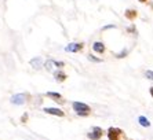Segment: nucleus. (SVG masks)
I'll list each match as a JSON object with an SVG mask.
<instances>
[{
	"mask_svg": "<svg viewBox=\"0 0 153 140\" xmlns=\"http://www.w3.org/2000/svg\"><path fill=\"white\" fill-rule=\"evenodd\" d=\"M42 63H43L42 58H33V59L30 60V65H32L35 69H40V67H42Z\"/></svg>",
	"mask_w": 153,
	"mask_h": 140,
	"instance_id": "nucleus-8",
	"label": "nucleus"
},
{
	"mask_svg": "<svg viewBox=\"0 0 153 140\" xmlns=\"http://www.w3.org/2000/svg\"><path fill=\"white\" fill-rule=\"evenodd\" d=\"M88 60H93V62H101V59H98V58H95V56H93V55L88 56Z\"/></svg>",
	"mask_w": 153,
	"mask_h": 140,
	"instance_id": "nucleus-15",
	"label": "nucleus"
},
{
	"mask_svg": "<svg viewBox=\"0 0 153 140\" xmlns=\"http://www.w3.org/2000/svg\"><path fill=\"white\" fill-rule=\"evenodd\" d=\"M93 48H94V51H95V52H100V54H102L103 51H105V46H103V43H101V41L94 43Z\"/></svg>",
	"mask_w": 153,
	"mask_h": 140,
	"instance_id": "nucleus-7",
	"label": "nucleus"
},
{
	"mask_svg": "<svg viewBox=\"0 0 153 140\" xmlns=\"http://www.w3.org/2000/svg\"><path fill=\"white\" fill-rule=\"evenodd\" d=\"M121 130L117 129V128H109L108 130V136H109V140H117L119 136H120Z\"/></svg>",
	"mask_w": 153,
	"mask_h": 140,
	"instance_id": "nucleus-3",
	"label": "nucleus"
},
{
	"mask_svg": "<svg viewBox=\"0 0 153 140\" xmlns=\"http://www.w3.org/2000/svg\"><path fill=\"white\" fill-rule=\"evenodd\" d=\"M25 100H26V98H25V95L24 94H17L11 98V103H13V105H18V106L24 105Z\"/></svg>",
	"mask_w": 153,
	"mask_h": 140,
	"instance_id": "nucleus-2",
	"label": "nucleus"
},
{
	"mask_svg": "<svg viewBox=\"0 0 153 140\" xmlns=\"http://www.w3.org/2000/svg\"><path fill=\"white\" fill-rule=\"evenodd\" d=\"M55 78H57V81H64L66 78V76L62 71H58V73H55Z\"/></svg>",
	"mask_w": 153,
	"mask_h": 140,
	"instance_id": "nucleus-10",
	"label": "nucleus"
},
{
	"mask_svg": "<svg viewBox=\"0 0 153 140\" xmlns=\"http://www.w3.org/2000/svg\"><path fill=\"white\" fill-rule=\"evenodd\" d=\"M47 96H50V98H54V99H61V95L57 94V92H47Z\"/></svg>",
	"mask_w": 153,
	"mask_h": 140,
	"instance_id": "nucleus-11",
	"label": "nucleus"
},
{
	"mask_svg": "<svg viewBox=\"0 0 153 140\" xmlns=\"http://www.w3.org/2000/svg\"><path fill=\"white\" fill-rule=\"evenodd\" d=\"M150 95L153 96V88H150Z\"/></svg>",
	"mask_w": 153,
	"mask_h": 140,
	"instance_id": "nucleus-16",
	"label": "nucleus"
},
{
	"mask_svg": "<svg viewBox=\"0 0 153 140\" xmlns=\"http://www.w3.org/2000/svg\"><path fill=\"white\" fill-rule=\"evenodd\" d=\"M126 15H127L128 18H134V17H137V13H135V11L128 10V11H127V14H126Z\"/></svg>",
	"mask_w": 153,
	"mask_h": 140,
	"instance_id": "nucleus-13",
	"label": "nucleus"
},
{
	"mask_svg": "<svg viewBox=\"0 0 153 140\" xmlns=\"http://www.w3.org/2000/svg\"><path fill=\"white\" fill-rule=\"evenodd\" d=\"M139 1H142V3H143V1H146V0H139Z\"/></svg>",
	"mask_w": 153,
	"mask_h": 140,
	"instance_id": "nucleus-17",
	"label": "nucleus"
},
{
	"mask_svg": "<svg viewBox=\"0 0 153 140\" xmlns=\"http://www.w3.org/2000/svg\"><path fill=\"white\" fill-rule=\"evenodd\" d=\"M44 113L53 114V116H58V117H64V111L61 109H57V107H46V109H44Z\"/></svg>",
	"mask_w": 153,
	"mask_h": 140,
	"instance_id": "nucleus-4",
	"label": "nucleus"
},
{
	"mask_svg": "<svg viewBox=\"0 0 153 140\" xmlns=\"http://www.w3.org/2000/svg\"><path fill=\"white\" fill-rule=\"evenodd\" d=\"M73 109L77 113L79 116H87L90 111V107L85 103H82V102H75L73 103Z\"/></svg>",
	"mask_w": 153,
	"mask_h": 140,
	"instance_id": "nucleus-1",
	"label": "nucleus"
},
{
	"mask_svg": "<svg viewBox=\"0 0 153 140\" xmlns=\"http://www.w3.org/2000/svg\"><path fill=\"white\" fill-rule=\"evenodd\" d=\"M54 65H55V62H54V60H47V62H46V69L47 70H51Z\"/></svg>",
	"mask_w": 153,
	"mask_h": 140,
	"instance_id": "nucleus-12",
	"label": "nucleus"
},
{
	"mask_svg": "<svg viewBox=\"0 0 153 140\" xmlns=\"http://www.w3.org/2000/svg\"><path fill=\"white\" fill-rule=\"evenodd\" d=\"M83 48V44H79V43H72L69 46L65 47V51H68V52H77L80 49Z\"/></svg>",
	"mask_w": 153,
	"mask_h": 140,
	"instance_id": "nucleus-5",
	"label": "nucleus"
},
{
	"mask_svg": "<svg viewBox=\"0 0 153 140\" xmlns=\"http://www.w3.org/2000/svg\"><path fill=\"white\" fill-rule=\"evenodd\" d=\"M146 77L150 78V80L153 81V71H152V70H148V71H146Z\"/></svg>",
	"mask_w": 153,
	"mask_h": 140,
	"instance_id": "nucleus-14",
	"label": "nucleus"
},
{
	"mask_svg": "<svg viewBox=\"0 0 153 140\" xmlns=\"http://www.w3.org/2000/svg\"><path fill=\"white\" fill-rule=\"evenodd\" d=\"M101 135H102V130L100 129V128H94L93 132L88 133V139L91 140H98L101 137Z\"/></svg>",
	"mask_w": 153,
	"mask_h": 140,
	"instance_id": "nucleus-6",
	"label": "nucleus"
},
{
	"mask_svg": "<svg viewBox=\"0 0 153 140\" xmlns=\"http://www.w3.org/2000/svg\"><path fill=\"white\" fill-rule=\"evenodd\" d=\"M138 121H139V124L142 126H150V122H149V119L146 118V117H143V116H141L138 118Z\"/></svg>",
	"mask_w": 153,
	"mask_h": 140,
	"instance_id": "nucleus-9",
	"label": "nucleus"
}]
</instances>
